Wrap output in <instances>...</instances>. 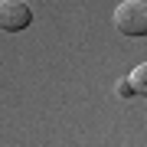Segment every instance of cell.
<instances>
[{
    "label": "cell",
    "mask_w": 147,
    "mask_h": 147,
    "mask_svg": "<svg viewBox=\"0 0 147 147\" xmlns=\"http://www.w3.org/2000/svg\"><path fill=\"white\" fill-rule=\"evenodd\" d=\"M111 23L124 36H147V3L144 0H124L115 10Z\"/></svg>",
    "instance_id": "cell-1"
},
{
    "label": "cell",
    "mask_w": 147,
    "mask_h": 147,
    "mask_svg": "<svg viewBox=\"0 0 147 147\" xmlns=\"http://www.w3.org/2000/svg\"><path fill=\"white\" fill-rule=\"evenodd\" d=\"M33 20V10L26 0H0V30L3 33H20Z\"/></svg>",
    "instance_id": "cell-2"
},
{
    "label": "cell",
    "mask_w": 147,
    "mask_h": 147,
    "mask_svg": "<svg viewBox=\"0 0 147 147\" xmlns=\"http://www.w3.org/2000/svg\"><path fill=\"white\" fill-rule=\"evenodd\" d=\"M127 82H131L134 95H147V62L134 65V69H131V75H127Z\"/></svg>",
    "instance_id": "cell-3"
},
{
    "label": "cell",
    "mask_w": 147,
    "mask_h": 147,
    "mask_svg": "<svg viewBox=\"0 0 147 147\" xmlns=\"http://www.w3.org/2000/svg\"><path fill=\"white\" fill-rule=\"evenodd\" d=\"M115 92H118V98H127V95H134V88H131V82H127V79H121V82L115 85Z\"/></svg>",
    "instance_id": "cell-4"
}]
</instances>
